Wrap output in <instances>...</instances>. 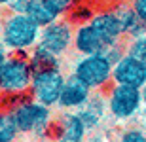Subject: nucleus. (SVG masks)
Returning a JSON list of instances; mask_svg holds the SVG:
<instances>
[{
    "label": "nucleus",
    "mask_w": 146,
    "mask_h": 142,
    "mask_svg": "<svg viewBox=\"0 0 146 142\" xmlns=\"http://www.w3.org/2000/svg\"><path fill=\"white\" fill-rule=\"evenodd\" d=\"M33 78L34 70L29 61V53H11L0 68V97L10 98L13 104L31 93Z\"/></svg>",
    "instance_id": "f257e3e1"
},
{
    "label": "nucleus",
    "mask_w": 146,
    "mask_h": 142,
    "mask_svg": "<svg viewBox=\"0 0 146 142\" xmlns=\"http://www.w3.org/2000/svg\"><path fill=\"white\" fill-rule=\"evenodd\" d=\"M42 27L34 23L27 13L10 11L4 19V28L0 40L10 49V53H31V49L40 42Z\"/></svg>",
    "instance_id": "f03ea898"
},
{
    "label": "nucleus",
    "mask_w": 146,
    "mask_h": 142,
    "mask_svg": "<svg viewBox=\"0 0 146 142\" xmlns=\"http://www.w3.org/2000/svg\"><path fill=\"white\" fill-rule=\"evenodd\" d=\"M13 112L15 123L19 127L21 135H34V137H48L51 123H53V116L51 108L46 104L31 98H19L15 102L8 106Z\"/></svg>",
    "instance_id": "7ed1b4c3"
},
{
    "label": "nucleus",
    "mask_w": 146,
    "mask_h": 142,
    "mask_svg": "<svg viewBox=\"0 0 146 142\" xmlns=\"http://www.w3.org/2000/svg\"><path fill=\"white\" fill-rule=\"evenodd\" d=\"M112 61L104 53L101 55H82L74 63V72L84 83H87L93 91H103L112 83Z\"/></svg>",
    "instance_id": "20e7f679"
},
{
    "label": "nucleus",
    "mask_w": 146,
    "mask_h": 142,
    "mask_svg": "<svg viewBox=\"0 0 146 142\" xmlns=\"http://www.w3.org/2000/svg\"><path fill=\"white\" fill-rule=\"evenodd\" d=\"M106 102H108V112L114 120L118 121L131 120L144 102L142 89L112 83L108 89V95H106Z\"/></svg>",
    "instance_id": "39448f33"
},
{
    "label": "nucleus",
    "mask_w": 146,
    "mask_h": 142,
    "mask_svg": "<svg viewBox=\"0 0 146 142\" xmlns=\"http://www.w3.org/2000/svg\"><path fill=\"white\" fill-rule=\"evenodd\" d=\"M66 76L61 68H48V70L34 72L33 85H31V97L38 102L53 108L59 104L61 93L65 87Z\"/></svg>",
    "instance_id": "423d86ee"
},
{
    "label": "nucleus",
    "mask_w": 146,
    "mask_h": 142,
    "mask_svg": "<svg viewBox=\"0 0 146 142\" xmlns=\"http://www.w3.org/2000/svg\"><path fill=\"white\" fill-rule=\"evenodd\" d=\"M74 28H72V21L66 19H57L51 25L42 28L40 34V44L46 46L49 51H53L55 55L63 57L68 53V49L74 48Z\"/></svg>",
    "instance_id": "0eeeda50"
},
{
    "label": "nucleus",
    "mask_w": 146,
    "mask_h": 142,
    "mask_svg": "<svg viewBox=\"0 0 146 142\" xmlns=\"http://www.w3.org/2000/svg\"><path fill=\"white\" fill-rule=\"evenodd\" d=\"M51 127L55 129V133L51 135L55 142H84L86 140L87 131L84 120L80 118L78 110L76 112H65L59 116L57 123H51Z\"/></svg>",
    "instance_id": "6e6552de"
},
{
    "label": "nucleus",
    "mask_w": 146,
    "mask_h": 142,
    "mask_svg": "<svg viewBox=\"0 0 146 142\" xmlns=\"http://www.w3.org/2000/svg\"><path fill=\"white\" fill-rule=\"evenodd\" d=\"M112 83L119 85H131V87L142 89L146 85V65L141 61L125 55L123 59L114 65L112 70Z\"/></svg>",
    "instance_id": "1a4fd4ad"
},
{
    "label": "nucleus",
    "mask_w": 146,
    "mask_h": 142,
    "mask_svg": "<svg viewBox=\"0 0 146 142\" xmlns=\"http://www.w3.org/2000/svg\"><path fill=\"white\" fill-rule=\"evenodd\" d=\"M89 23L108 48L125 40L123 28H121V23H119V17L116 11H99L89 19Z\"/></svg>",
    "instance_id": "9d476101"
},
{
    "label": "nucleus",
    "mask_w": 146,
    "mask_h": 142,
    "mask_svg": "<svg viewBox=\"0 0 146 142\" xmlns=\"http://www.w3.org/2000/svg\"><path fill=\"white\" fill-rule=\"evenodd\" d=\"M91 93H93V89L87 83H84L72 72L65 80V87H63V93H61L57 106L63 110H80L87 102V98L91 97Z\"/></svg>",
    "instance_id": "9b49d317"
},
{
    "label": "nucleus",
    "mask_w": 146,
    "mask_h": 142,
    "mask_svg": "<svg viewBox=\"0 0 146 142\" xmlns=\"http://www.w3.org/2000/svg\"><path fill=\"white\" fill-rule=\"evenodd\" d=\"M108 49L97 30L91 27V23L86 21L76 27L74 32V51L80 55H101Z\"/></svg>",
    "instance_id": "f8f14e48"
},
{
    "label": "nucleus",
    "mask_w": 146,
    "mask_h": 142,
    "mask_svg": "<svg viewBox=\"0 0 146 142\" xmlns=\"http://www.w3.org/2000/svg\"><path fill=\"white\" fill-rule=\"evenodd\" d=\"M106 112H108V102H106V98L101 91H93L91 97L87 98V102L78 110V114L84 120L87 131H95L101 125V121L104 120Z\"/></svg>",
    "instance_id": "ddd939ff"
},
{
    "label": "nucleus",
    "mask_w": 146,
    "mask_h": 142,
    "mask_svg": "<svg viewBox=\"0 0 146 142\" xmlns=\"http://www.w3.org/2000/svg\"><path fill=\"white\" fill-rule=\"evenodd\" d=\"M114 11L119 17V23H121L125 38H139V36H144L146 34V23L137 15V11L133 10L131 2L129 4H119Z\"/></svg>",
    "instance_id": "4468645a"
},
{
    "label": "nucleus",
    "mask_w": 146,
    "mask_h": 142,
    "mask_svg": "<svg viewBox=\"0 0 146 142\" xmlns=\"http://www.w3.org/2000/svg\"><path fill=\"white\" fill-rule=\"evenodd\" d=\"M29 61H31L34 72L48 70V68H61V57L55 55L53 51H49V49L46 48V46H42L40 42L31 49Z\"/></svg>",
    "instance_id": "2eb2a0df"
},
{
    "label": "nucleus",
    "mask_w": 146,
    "mask_h": 142,
    "mask_svg": "<svg viewBox=\"0 0 146 142\" xmlns=\"http://www.w3.org/2000/svg\"><path fill=\"white\" fill-rule=\"evenodd\" d=\"M25 13H27V15L31 17L34 23H38L42 28L48 27V25H51L53 21H57V19H59V17L55 15V13L49 10L48 6L44 4V0H29Z\"/></svg>",
    "instance_id": "dca6fc26"
},
{
    "label": "nucleus",
    "mask_w": 146,
    "mask_h": 142,
    "mask_svg": "<svg viewBox=\"0 0 146 142\" xmlns=\"http://www.w3.org/2000/svg\"><path fill=\"white\" fill-rule=\"evenodd\" d=\"M21 131L10 108H0V142H17Z\"/></svg>",
    "instance_id": "f3484780"
},
{
    "label": "nucleus",
    "mask_w": 146,
    "mask_h": 142,
    "mask_svg": "<svg viewBox=\"0 0 146 142\" xmlns=\"http://www.w3.org/2000/svg\"><path fill=\"white\" fill-rule=\"evenodd\" d=\"M127 55L146 65V34L139 38H127Z\"/></svg>",
    "instance_id": "a211bd4d"
},
{
    "label": "nucleus",
    "mask_w": 146,
    "mask_h": 142,
    "mask_svg": "<svg viewBox=\"0 0 146 142\" xmlns=\"http://www.w3.org/2000/svg\"><path fill=\"white\" fill-rule=\"evenodd\" d=\"M80 0H44V4L53 11L57 17H65L78 8Z\"/></svg>",
    "instance_id": "6ab92c4d"
},
{
    "label": "nucleus",
    "mask_w": 146,
    "mask_h": 142,
    "mask_svg": "<svg viewBox=\"0 0 146 142\" xmlns=\"http://www.w3.org/2000/svg\"><path fill=\"white\" fill-rule=\"evenodd\" d=\"M119 142H146V133L139 127H129L119 135Z\"/></svg>",
    "instance_id": "aec40b11"
},
{
    "label": "nucleus",
    "mask_w": 146,
    "mask_h": 142,
    "mask_svg": "<svg viewBox=\"0 0 146 142\" xmlns=\"http://www.w3.org/2000/svg\"><path fill=\"white\" fill-rule=\"evenodd\" d=\"M129 2L133 6V10L137 11V15L146 23V0H129Z\"/></svg>",
    "instance_id": "412c9836"
},
{
    "label": "nucleus",
    "mask_w": 146,
    "mask_h": 142,
    "mask_svg": "<svg viewBox=\"0 0 146 142\" xmlns=\"http://www.w3.org/2000/svg\"><path fill=\"white\" fill-rule=\"evenodd\" d=\"M27 4H29V0H13V2H10L8 10L13 11V13H25Z\"/></svg>",
    "instance_id": "4be33fe9"
},
{
    "label": "nucleus",
    "mask_w": 146,
    "mask_h": 142,
    "mask_svg": "<svg viewBox=\"0 0 146 142\" xmlns=\"http://www.w3.org/2000/svg\"><path fill=\"white\" fill-rule=\"evenodd\" d=\"M8 51H10V49L6 48V46H4V42L0 40V68H2V65L6 63V59L10 57V55H8Z\"/></svg>",
    "instance_id": "5701e85b"
},
{
    "label": "nucleus",
    "mask_w": 146,
    "mask_h": 142,
    "mask_svg": "<svg viewBox=\"0 0 146 142\" xmlns=\"http://www.w3.org/2000/svg\"><path fill=\"white\" fill-rule=\"evenodd\" d=\"M4 19H6V15L0 11V36H2V28H4Z\"/></svg>",
    "instance_id": "b1692460"
},
{
    "label": "nucleus",
    "mask_w": 146,
    "mask_h": 142,
    "mask_svg": "<svg viewBox=\"0 0 146 142\" xmlns=\"http://www.w3.org/2000/svg\"><path fill=\"white\" fill-rule=\"evenodd\" d=\"M10 2H13V0H0V8H8Z\"/></svg>",
    "instance_id": "393cba45"
},
{
    "label": "nucleus",
    "mask_w": 146,
    "mask_h": 142,
    "mask_svg": "<svg viewBox=\"0 0 146 142\" xmlns=\"http://www.w3.org/2000/svg\"><path fill=\"white\" fill-rule=\"evenodd\" d=\"M84 142H104L101 137H93V138H89V140H84Z\"/></svg>",
    "instance_id": "a878e982"
},
{
    "label": "nucleus",
    "mask_w": 146,
    "mask_h": 142,
    "mask_svg": "<svg viewBox=\"0 0 146 142\" xmlns=\"http://www.w3.org/2000/svg\"><path fill=\"white\" fill-rule=\"evenodd\" d=\"M142 98H144V102H146V85L142 87Z\"/></svg>",
    "instance_id": "bb28decb"
}]
</instances>
